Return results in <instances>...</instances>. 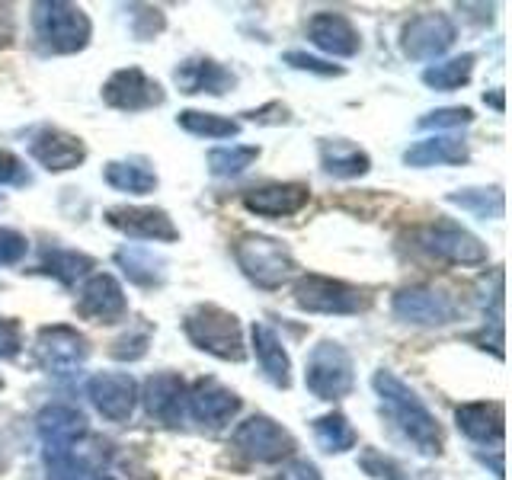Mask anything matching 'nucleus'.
<instances>
[{
  "label": "nucleus",
  "mask_w": 512,
  "mask_h": 480,
  "mask_svg": "<svg viewBox=\"0 0 512 480\" xmlns=\"http://www.w3.org/2000/svg\"><path fill=\"white\" fill-rule=\"evenodd\" d=\"M96 266L93 256L77 253V250H48L42 260V272L45 276L58 279L61 285H74L77 279L90 276V269Z\"/></svg>",
  "instance_id": "32"
},
{
  "label": "nucleus",
  "mask_w": 512,
  "mask_h": 480,
  "mask_svg": "<svg viewBox=\"0 0 512 480\" xmlns=\"http://www.w3.org/2000/svg\"><path fill=\"white\" fill-rule=\"evenodd\" d=\"M314 439L330 455H343V452H349V448L359 445L356 429H352V423L346 420L343 413H336V410L317 416V420H314Z\"/></svg>",
  "instance_id": "31"
},
{
  "label": "nucleus",
  "mask_w": 512,
  "mask_h": 480,
  "mask_svg": "<svg viewBox=\"0 0 512 480\" xmlns=\"http://www.w3.org/2000/svg\"><path fill=\"white\" fill-rule=\"evenodd\" d=\"M231 448L253 464H282L298 452V439L266 413H256L231 432Z\"/></svg>",
  "instance_id": "8"
},
{
  "label": "nucleus",
  "mask_w": 512,
  "mask_h": 480,
  "mask_svg": "<svg viewBox=\"0 0 512 480\" xmlns=\"http://www.w3.org/2000/svg\"><path fill=\"white\" fill-rule=\"evenodd\" d=\"M234 260L240 272H244L256 288H266V292H276L288 279H295V272H298L292 250H288L282 240L266 237V234H240L234 244Z\"/></svg>",
  "instance_id": "4"
},
{
  "label": "nucleus",
  "mask_w": 512,
  "mask_h": 480,
  "mask_svg": "<svg viewBox=\"0 0 512 480\" xmlns=\"http://www.w3.org/2000/svg\"><path fill=\"white\" fill-rule=\"evenodd\" d=\"M474 61H477V55L464 52V55H458V58H448V61H439V64H429V68L423 71V84H426L429 90H439V93L461 90L464 84H471Z\"/></svg>",
  "instance_id": "30"
},
{
  "label": "nucleus",
  "mask_w": 512,
  "mask_h": 480,
  "mask_svg": "<svg viewBox=\"0 0 512 480\" xmlns=\"http://www.w3.org/2000/svg\"><path fill=\"white\" fill-rule=\"evenodd\" d=\"M32 352H36V362L48 375H71L90 359V340L68 324H52L39 327Z\"/></svg>",
  "instance_id": "9"
},
{
  "label": "nucleus",
  "mask_w": 512,
  "mask_h": 480,
  "mask_svg": "<svg viewBox=\"0 0 512 480\" xmlns=\"http://www.w3.org/2000/svg\"><path fill=\"white\" fill-rule=\"evenodd\" d=\"M186 407L196 423L221 429L240 413V397L215 378H199L192 388H186Z\"/></svg>",
  "instance_id": "16"
},
{
  "label": "nucleus",
  "mask_w": 512,
  "mask_h": 480,
  "mask_svg": "<svg viewBox=\"0 0 512 480\" xmlns=\"http://www.w3.org/2000/svg\"><path fill=\"white\" fill-rule=\"evenodd\" d=\"M80 480H112V477H109V474H84Z\"/></svg>",
  "instance_id": "49"
},
{
  "label": "nucleus",
  "mask_w": 512,
  "mask_h": 480,
  "mask_svg": "<svg viewBox=\"0 0 512 480\" xmlns=\"http://www.w3.org/2000/svg\"><path fill=\"white\" fill-rule=\"evenodd\" d=\"M29 253V240L13 231V228H0V266H13L20 263L23 256Z\"/></svg>",
  "instance_id": "41"
},
{
  "label": "nucleus",
  "mask_w": 512,
  "mask_h": 480,
  "mask_svg": "<svg viewBox=\"0 0 512 480\" xmlns=\"http://www.w3.org/2000/svg\"><path fill=\"white\" fill-rule=\"evenodd\" d=\"M468 340H471V343H480V349H490L496 359H503V324H493L490 333H487V330L471 333Z\"/></svg>",
  "instance_id": "45"
},
{
  "label": "nucleus",
  "mask_w": 512,
  "mask_h": 480,
  "mask_svg": "<svg viewBox=\"0 0 512 480\" xmlns=\"http://www.w3.org/2000/svg\"><path fill=\"white\" fill-rule=\"evenodd\" d=\"M180 128H186L189 135L196 138H234L240 135V122L228 119V116H218V112H202V109H186L176 116Z\"/></svg>",
  "instance_id": "33"
},
{
  "label": "nucleus",
  "mask_w": 512,
  "mask_h": 480,
  "mask_svg": "<svg viewBox=\"0 0 512 480\" xmlns=\"http://www.w3.org/2000/svg\"><path fill=\"white\" fill-rule=\"evenodd\" d=\"M103 176L112 189L128 192V196H148L157 189V173L135 160H109Z\"/></svg>",
  "instance_id": "29"
},
{
  "label": "nucleus",
  "mask_w": 512,
  "mask_h": 480,
  "mask_svg": "<svg viewBox=\"0 0 512 480\" xmlns=\"http://www.w3.org/2000/svg\"><path fill=\"white\" fill-rule=\"evenodd\" d=\"M474 122V112L468 106H445V109H432L426 116L416 119L420 128H461V125H471Z\"/></svg>",
  "instance_id": "37"
},
{
  "label": "nucleus",
  "mask_w": 512,
  "mask_h": 480,
  "mask_svg": "<svg viewBox=\"0 0 512 480\" xmlns=\"http://www.w3.org/2000/svg\"><path fill=\"white\" fill-rule=\"evenodd\" d=\"M106 224L135 240H154V244H173V240H180V228H176L164 208L116 205L106 212Z\"/></svg>",
  "instance_id": "13"
},
{
  "label": "nucleus",
  "mask_w": 512,
  "mask_h": 480,
  "mask_svg": "<svg viewBox=\"0 0 512 480\" xmlns=\"http://www.w3.org/2000/svg\"><path fill=\"white\" fill-rule=\"evenodd\" d=\"M32 176L13 151H0V186H29Z\"/></svg>",
  "instance_id": "42"
},
{
  "label": "nucleus",
  "mask_w": 512,
  "mask_h": 480,
  "mask_svg": "<svg viewBox=\"0 0 512 480\" xmlns=\"http://www.w3.org/2000/svg\"><path fill=\"white\" fill-rule=\"evenodd\" d=\"M311 202V189L304 183H266L244 192V208L260 218H292Z\"/></svg>",
  "instance_id": "19"
},
{
  "label": "nucleus",
  "mask_w": 512,
  "mask_h": 480,
  "mask_svg": "<svg viewBox=\"0 0 512 480\" xmlns=\"http://www.w3.org/2000/svg\"><path fill=\"white\" fill-rule=\"evenodd\" d=\"M359 468L372 480H410V474L400 468L394 458L375 452V448H365V452L359 455Z\"/></svg>",
  "instance_id": "36"
},
{
  "label": "nucleus",
  "mask_w": 512,
  "mask_h": 480,
  "mask_svg": "<svg viewBox=\"0 0 512 480\" xmlns=\"http://www.w3.org/2000/svg\"><path fill=\"white\" fill-rule=\"evenodd\" d=\"M292 298L308 314H359L372 308V292L368 288L349 285L343 279L317 276V272H308V276L295 282Z\"/></svg>",
  "instance_id": "6"
},
{
  "label": "nucleus",
  "mask_w": 512,
  "mask_h": 480,
  "mask_svg": "<svg viewBox=\"0 0 512 480\" xmlns=\"http://www.w3.org/2000/svg\"><path fill=\"white\" fill-rule=\"evenodd\" d=\"M304 384L317 400H330V404L349 397L356 388V365H352L346 346L336 340H320L304 365Z\"/></svg>",
  "instance_id": "7"
},
{
  "label": "nucleus",
  "mask_w": 512,
  "mask_h": 480,
  "mask_svg": "<svg viewBox=\"0 0 512 480\" xmlns=\"http://www.w3.org/2000/svg\"><path fill=\"white\" fill-rule=\"evenodd\" d=\"M87 416L71 404H48L36 416V432L45 452H74V445L87 436Z\"/></svg>",
  "instance_id": "18"
},
{
  "label": "nucleus",
  "mask_w": 512,
  "mask_h": 480,
  "mask_svg": "<svg viewBox=\"0 0 512 480\" xmlns=\"http://www.w3.org/2000/svg\"><path fill=\"white\" fill-rule=\"evenodd\" d=\"M471 160L468 144L455 135H432L404 151L407 167H461Z\"/></svg>",
  "instance_id": "24"
},
{
  "label": "nucleus",
  "mask_w": 512,
  "mask_h": 480,
  "mask_svg": "<svg viewBox=\"0 0 512 480\" xmlns=\"http://www.w3.org/2000/svg\"><path fill=\"white\" fill-rule=\"evenodd\" d=\"M416 247L423 253L436 256V260L448 266H484L487 263V244L468 228H461L452 218H436L432 224L413 231Z\"/></svg>",
  "instance_id": "5"
},
{
  "label": "nucleus",
  "mask_w": 512,
  "mask_h": 480,
  "mask_svg": "<svg viewBox=\"0 0 512 480\" xmlns=\"http://www.w3.org/2000/svg\"><path fill=\"white\" fill-rule=\"evenodd\" d=\"M391 311L397 320H404V324L445 327L458 317V304L429 285H410V288H400L394 295Z\"/></svg>",
  "instance_id": "11"
},
{
  "label": "nucleus",
  "mask_w": 512,
  "mask_h": 480,
  "mask_svg": "<svg viewBox=\"0 0 512 480\" xmlns=\"http://www.w3.org/2000/svg\"><path fill=\"white\" fill-rule=\"evenodd\" d=\"M0 388H4V381H0Z\"/></svg>",
  "instance_id": "50"
},
{
  "label": "nucleus",
  "mask_w": 512,
  "mask_h": 480,
  "mask_svg": "<svg viewBox=\"0 0 512 480\" xmlns=\"http://www.w3.org/2000/svg\"><path fill=\"white\" fill-rule=\"evenodd\" d=\"M173 80H176V87L189 96H196V93L224 96L237 87V77L212 58H186L180 68L173 71Z\"/></svg>",
  "instance_id": "23"
},
{
  "label": "nucleus",
  "mask_w": 512,
  "mask_h": 480,
  "mask_svg": "<svg viewBox=\"0 0 512 480\" xmlns=\"http://www.w3.org/2000/svg\"><path fill=\"white\" fill-rule=\"evenodd\" d=\"M16 39V16L7 4H0V48H10Z\"/></svg>",
  "instance_id": "46"
},
{
  "label": "nucleus",
  "mask_w": 512,
  "mask_h": 480,
  "mask_svg": "<svg viewBox=\"0 0 512 480\" xmlns=\"http://www.w3.org/2000/svg\"><path fill=\"white\" fill-rule=\"evenodd\" d=\"M23 352V330L16 320L0 317V359H16Z\"/></svg>",
  "instance_id": "43"
},
{
  "label": "nucleus",
  "mask_w": 512,
  "mask_h": 480,
  "mask_svg": "<svg viewBox=\"0 0 512 480\" xmlns=\"http://www.w3.org/2000/svg\"><path fill=\"white\" fill-rule=\"evenodd\" d=\"M282 61L288 64V68H295V71H311V74H320V77H340L343 74L340 64H330V61L314 58L308 52H285Z\"/></svg>",
  "instance_id": "38"
},
{
  "label": "nucleus",
  "mask_w": 512,
  "mask_h": 480,
  "mask_svg": "<svg viewBox=\"0 0 512 480\" xmlns=\"http://www.w3.org/2000/svg\"><path fill=\"white\" fill-rule=\"evenodd\" d=\"M448 202L471 212L480 221H496L506 212V196L500 186H471V189L448 192Z\"/></svg>",
  "instance_id": "28"
},
{
  "label": "nucleus",
  "mask_w": 512,
  "mask_h": 480,
  "mask_svg": "<svg viewBox=\"0 0 512 480\" xmlns=\"http://www.w3.org/2000/svg\"><path fill=\"white\" fill-rule=\"evenodd\" d=\"M167 100L164 87L141 68H122L103 84V103L119 112H144Z\"/></svg>",
  "instance_id": "12"
},
{
  "label": "nucleus",
  "mask_w": 512,
  "mask_h": 480,
  "mask_svg": "<svg viewBox=\"0 0 512 480\" xmlns=\"http://www.w3.org/2000/svg\"><path fill=\"white\" fill-rule=\"evenodd\" d=\"M29 154L39 167H45L48 173H64L74 170L87 160V144L77 135L64 132V128L45 125L36 135L29 138Z\"/></svg>",
  "instance_id": "17"
},
{
  "label": "nucleus",
  "mask_w": 512,
  "mask_h": 480,
  "mask_svg": "<svg viewBox=\"0 0 512 480\" xmlns=\"http://www.w3.org/2000/svg\"><path fill=\"white\" fill-rule=\"evenodd\" d=\"M484 100H487V103H493L496 109H500V112H503V90H493L490 96H484Z\"/></svg>",
  "instance_id": "48"
},
{
  "label": "nucleus",
  "mask_w": 512,
  "mask_h": 480,
  "mask_svg": "<svg viewBox=\"0 0 512 480\" xmlns=\"http://www.w3.org/2000/svg\"><path fill=\"white\" fill-rule=\"evenodd\" d=\"M32 32L45 55H77L90 45L93 26L84 7L68 0H39L32 4Z\"/></svg>",
  "instance_id": "2"
},
{
  "label": "nucleus",
  "mask_w": 512,
  "mask_h": 480,
  "mask_svg": "<svg viewBox=\"0 0 512 480\" xmlns=\"http://www.w3.org/2000/svg\"><path fill=\"white\" fill-rule=\"evenodd\" d=\"M116 266L125 272L128 282H135L141 288H157L167 279V263L148 247H122L116 253Z\"/></svg>",
  "instance_id": "26"
},
{
  "label": "nucleus",
  "mask_w": 512,
  "mask_h": 480,
  "mask_svg": "<svg viewBox=\"0 0 512 480\" xmlns=\"http://www.w3.org/2000/svg\"><path fill=\"white\" fill-rule=\"evenodd\" d=\"M260 160V148L250 144H224V148L208 151V170L215 176H240L247 167H253Z\"/></svg>",
  "instance_id": "34"
},
{
  "label": "nucleus",
  "mask_w": 512,
  "mask_h": 480,
  "mask_svg": "<svg viewBox=\"0 0 512 480\" xmlns=\"http://www.w3.org/2000/svg\"><path fill=\"white\" fill-rule=\"evenodd\" d=\"M320 167L336 176V180H356V176L368 173L372 157L349 141H324L320 144Z\"/></svg>",
  "instance_id": "27"
},
{
  "label": "nucleus",
  "mask_w": 512,
  "mask_h": 480,
  "mask_svg": "<svg viewBox=\"0 0 512 480\" xmlns=\"http://www.w3.org/2000/svg\"><path fill=\"white\" fill-rule=\"evenodd\" d=\"M151 346V327L148 324H138L132 327L125 336H119L116 343H112V359H119V362H138L144 352H148Z\"/></svg>",
  "instance_id": "35"
},
{
  "label": "nucleus",
  "mask_w": 512,
  "mask_h": 480,
  "mask_svg": "<svg viewBox=\"0 0 512 480\" xmlns=\"http://www.w3.org/2000/svg\"><path fill=\"white\" fill-rule=\"evenodd\" d=\"M455 423L471 442L500 445L506 432V410L500 400H474V404H461L455 410Z\"/></svg>",
  "instance_id": "22"
},
{
  "label": "nucleus",
  "mask_w": 512,
  "mask_h": 480,
  "mask_svg": "<svg viewBox=\"0 0 512 480\" xmlns=\"http://www.w3.org/2000/svg\"><path fill=\"white\" fill-rule=\"evenodd\" d=\"M183 333L192 346L221 359V362H244L247 359L244 330H240L237 314L218 308V304H196L183 320Z\"/></svg>",
  "instance_id": "3"
},
{
  "label": "nucleus",
  "mask_w": 512,
  "mask_h": 480,
  "mask_svg": "<svg viewBox=\"0 0 512 480\" xmlns=\"http://www.w3.org/2000/svg\"><path fill=\"white\" fill-rule=\"evenodd\" d=\"M144 410L151 420L164 426H180L183 423V407H186V381L176 372H157L144 384Z\"/></svg>",
  "instance_id": "21"
},
{
  "label": "nucleus",
  "mask_w": 512,
  "mask_h": 480,
  "mask_svg": "<svg viewBox=\"0 0 512 480\" xmlns=\"http://www.w3.org/2000/svg\"><path fill=\"white\" fill-rule=\"evenodd\" d=\"M372 388L381 400V407L391 413V420L397 423V429L404 432V439L420 452L423 458H439L442 455V426L432 416V410L423 404V397L416 394L410 384L400 381L388 368H378L372 375Z\"/></svg>",
  "instance_id": "1"
},
{
  "label": "nucleus",
  "mask_w": 512,
  "mask_h": 480,
  "mask_svg": "<svg viewBox=\"0 0 512 480\" xmlns=\"http://www.w3.org/2000/svg\"><path fill=\"white\" fill-rule=\"evenodd\" d=\"M308 39L320 48V52H327L333 58H352V55H359V48H362L359 29L352 26L349 16L333 13V10L311 16V20H308Z\"/></svg>",
  "instance_id": "20"
},
{
  "label": "nucleus",
  "mask_w": 512,
  "mask_h": 480,
  "mask_svg": "<svg viewBox=\"0 0 512 480\" xmlns=\"http://www.w3.org/2000/svg\"><path fill=\"white\" fill-rule=\"evenodd\" d=\"M250 340H253V352H256V362H260L263 375L276 384V388H292V359L282 346V340L272 333L266 324H253L250 327Z\"/></svg>",
  "instance_id": "25"
},
{
  "label": "nucleus",
  "mask_w": 512,
  "mask_h": 480,
  "mask_svg": "<svg viewBox=\"0 0 512 480\" xmlns=\"http://www.w3.org/2000/svg\"><path fill=\"white\" fill-rule=\"evenodd\" d=\"M87 397L109 423H128L138 407V384L125 372H100L87 381Z\"/></svg>",
  "instance_id": "14"
},
{
  "label": "nucleus",
  "mask_w": 512,
  "mask_h": 480,
  "mask_svg": "<svg viewBox=\"0 0 512 480\" xmlns=\"http://www.w3.org/2000/svg\"><path fill=\"white\" fill-rule=\"evenodd\" d=\"M455 39H458L455 23L439 10H426V13H416L404 26V32H400V48H404V55L410 61H436L455 45Z\"/></svg>",
  "instance_id": "10"
},
{
  "label": "nucleus",
  "mask_w": 512,
  "mask_h": 480,
  "mask_svg": "<svg viewBox=\"0 0 512 480\" xmlns=\"http://www.w3.org/2000/svg\"><path fill=\"white\" fill-rule=\"evenodd\" d=\"M48 480H80V461L74 452H45Z\"/></svg>",
  "instance_id": "40"
},
{
  "label": "nucleus",
  "mask_w": 512,
  "mask_h": 480,
  "mask_svg": "<svg viewBox=\"0 0 512 480\" xmlns=\"http://www.w3.org/2000/svg\"><path fill=\"white\" fill-rule=\"evenodd\" d=\"M7 468H10V452H7L4 436H0V474H7Z\"/></svg>",
  "instance_id": "47"
},
{
  "label": "nucleus",
  "mask_w": 512,
  "mask_h": 480,
  "mask_svg": "<svg viewBox=\"0 0 512 480\" xmlns=\"http://www.w3.org/2000/svg\"><path fill=\"white\" fill-rule=\"evenodd\" d=\"M279 480H324L320 477V471L314 468L311 461H304V458H292V461H285L282 464V474Z\"/></svg>",
  "instance_id": "44"
},
{
  "label": "nucleus",
  "mask_w": 512,
  "mask_h": 480,
  "mask_svg": "<svg viewBox=\"0 0 512 480\" xmlns=\"http://www.w3.org/2000/svg\"><path fill=\"white\" fill-rule=\"evenodd\" d=\"M160 29H164V13L154 10V7H132V32H135V39L148 42V39L157 36Z\"/></svg>",
  "instance_id": "39"
},
{
  "label": "nucleus",
  "mask_w": 512,
  "mask_h": 480,
  "mask_svg": "<svg viewBox=\"0 0 512 480\" xmlns=\"http://www.w3.org/2000/svg\"><path fill=\"white\" fill-rule=\"evenodd\" d=\"M77 314L84 320H93V324H119L128 314V298L119 279L109 276V272H93L80 288Z\"/></svg>",
  "instance_id": "15"
}]
</instances>
